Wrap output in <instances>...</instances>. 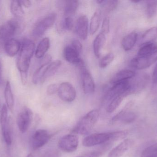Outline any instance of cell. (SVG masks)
I'll list each match as a JSON object with an SVG mask.
<instances>
[{
  "mask_svg": "<svg viewBox=\"0 0 157 157\" xmlns=\"http://www.w3.org/2000/svg\"><path fill=\"white\" fill-rule=\"evenodd\" d=\"M35 44L33 41L25 39L21 43V49L17 61V67L21 76V81L26 84L28 73L32 57L35 53Z\"/></svg>",
  "mask_w": 157,
  "mask_h": 157,
  "instance_id": "6da1fadb",
  "label": "cell"
},
{
  "mask_svg": "<svg viewBox=\"0 0 157 157\" xmlns=\"http://www.w3.org/2000/svg\"><path fill=\"white\" fill-rule=\"evenodd\" d=\"M126 136L127 132L125 131L93 134L85 137L82 141V144L86 147H91L108 141H118L125 138Z\"/></svg>",
  "mask_w": 157,
  "mask_h": 157,
  "instance_id": "7a4b0ae2",
  "label": "cell"
},
{
  "mask_svg": "<svg viewBox=\"0 0 157 157\" xmlns=\"http://www.w3.org/2000/svg\"><path fill=\"white\" fill-rule=\"evenodd\" d=\"M99 117L98 110L94 109L90 111L79 121L73 132L82 135L88 134L98 120Z\"/></svg>",
  "mask_w": 157,
  "mask_h": 157,
  "instance_id": "3957f363",
  "label": "cell"
},
{
  "mask_svg": "<svg viewBox=\"0 0 157 157\" xmlns=\"http://www.w3.org/2000/svg\"><path fill=\"white\" fill-rule=\"evenodd\" d=\"M21 29V25L16 19L8 20L5 24L0 25V51L3 49L6 42Z\"/></svg>",
  "mask_w": 157,
  "mask_h": 157,
  "instance_id": "277c9868",
  "label": "cell"
},
{
  "mask_svg": "<svg viewBox=\"0 0 157 157\" xmlns=\"http://www.w3.org/2000/svg\"><path fill=\"white\" fill-rule=\"evenodd\" d=\"M57 14L51 13L40 19L34 26L32 35L35 38H38L43 36L47 30L52 26L56 21Z\"/></svg>",
  "mask_w": 157,
  "mask_h": 157,
  "instance_id": "5b68a950",
  "label": "cell"
},
{
  "mask_svg": "<svg viewBox=\"0 0 157 157\" xmlns=\"http://www.w3.org/2000/svg\"><path fill=\"white\" fill-rule=\"evenodd\" d=\"M132 94L131 83L129 80H127L113 84L107 92L105 98L106 100L111 101L117 96L122 95L125 97Z\"/></svg>",
  "mask_w": 157,
  "mask_h": 157,
  "instance_id": "8992f818",
  "label": "cell"
},
{
  "mask_svg": "<svg viewBox=\"0 0 157 157\" xmlns=\"http://www.w3.org/2000/svg\"><path fill=\"white\" fill-rule=\"evenodd\" d=\"M32 110L27 107H24L18 114L17 124L19 131L24 134L27 131L33 120Z\"/></svg>",
  "mask_w": 157,
  "mask_h": 157,
  "instance_id": "52a82bcc",
  "label": "cell"
},
{
  "mask_svg": "<svg viewBox=\"0 0 157 157\" xmlns=\"http://www.w3.org/2000/svg\"><path fill=\"white\" fill-rule=\"evenodd\" d=\"M78 136L75 134H68L63 136L59 142L60 149L66 153H72L77 149Z\"/></svg>",
  "mask_w": 157,
  "mask_h": 157,
  "instance_id": "ba28073f",
  "label": "cell"
},
{
  "mask_svg": "<svg viewBox=\"0 0 157 157\" xmlns=\"http://www.w3.org/2000/svg\"><path fill=\"white\" fill-rule=\"evenodd\" d=\"M157 61V52L151 55L137 56L131 61L130 65L135 69L143 70L146 69Z\"/></svg>",
  "mask_w": 157,
  "mask_h": 157,
  "instance_id": "9c48e42d",
  "label": "cell"
},
{
  "mask_svg": "<svg viewBox=\"0 0 157 157\" xmlns=\"http://www.w3.org/2000/svg\"><path fill=\"white\" fill-rule=\"evenodd\" d=\"M58 93L59 98L65 102H72L76 97V90L73 85L69 82L61 83L59 85Z\"/></svg>",
  "mask_w": 157,
  "mask_h": 157,
  "instance_id": "30bf717a",
  "label": "cell"
},
{
  "mask_svg": "<svg viewBox=\"0 0 157 157\" xmlns=\"http://www.w3.org/2000/svg\"><path fill=\"white\" fill-rule=\"evenodd\" d=\"M81 72L82 89L86 94H92L95 90V82L89 71L86 69V66L80 68Z\"/></svg>",
  "mask_w": 157,
  "mask_h": 157,
  "instance_id": "8fae6325",
  "label": "cell"
},
{
  "mask_svg": "<svg viewBox=\"0 0 157 157\" xmlns=\"http://www.w3.org/2000/svg\"><path fill=\"white\" fill-rule=\"evenodd\" d=\"M50 136L47 130L39 129L36 131L31 140V146L33 150L41 148L48 142Z\"/></svg>",
  "mask_w": 157,
  "mask_h": 157,
  "instance_id": "7c38bea8",
  "label": "cell"
},
{
  "mask_svg": "<svg viewBox=\"0 0 157 157\" xmlns=\"http://www.w3.org/2000/svg\"><path fill=\"white\" fill-rule=\"evenodd\" d=\"M80 55L71 44L66 46L63 49V56L65 60L72 64L79 66V68L85 65Z\"/></svg>",
  "mask_w": 157,
  "mask_h": 157,
  "instance_id": "4fadbf2b",
  "label": "cell"
},
{
  "mask_svg": "<svg viewBox=\"0 0 157 157\" xmlns=\"http://www.w3.org/2000/svg\"><path fill=\"white\" fill-rule=\"evenodd\" d=\"M89 31L88 18L85 15H81L77 19L76 23V31L81 40H85L87 37Z\"/></svg>",
  "mask_w": 157,
  "mask_h": 157,
  "instance_id": "5bb4252c",
  "label": "cell"
},
{
  "mask_svg": "<svg viewBox=\"0 0 157 157\" xmlns=\"http://www.w3.org/2000/svg\"><path fill=\"white\" fill-rule=\"evenodd\" d=\"M134 144L132 139H126L113 148L108 155V157H121Z\"/></svg>",
  "mask_w": 157,
  "mask_h": 157,
  "instance_id": "9a60e30c",
  "label": "cell"
},
{
  "mask_svg": "<svg viewBox=\"0 0 157 157\" xmlns=\"http://www.w3.org/2000/svg\"><path fill=\"white\" fill-rule=\"evenodd\" d=\"M21 47V42L18 40L13 38L6 42L3 50L6 55L9 57H13L19 52Z\"/></svg>",
  "mask_w": 157,
  "mask_h": 157,
  "instance_id": "2e32d148",
  "label": "cell"
},
{
  "mask_svg": "<svg viewBox=\"0 0 157 157\" xmlns=\"http://www.w3.org/2000/svg\"><path fill=\"white\" fill-rule=\"evenodd\" d=\"M106 41V35L101 32L99 33L94 39L93 42V51L97 58L100 57L101 50L105 45Z\"/></svg>",
  "mask_w": 157,
  "mask_h": 157,
  "instance_id": "e0dca14e",
  "label": "cell"
},
{
  "mask_svg": "<svg viewBox=\"0 0 157 157\" xmlns=\"http://www.w3.org/2000/svg\"><path fill=\"white\" fill-rule=\"evenodd\" d=\"M135 73L129 70H123L117 73L112 79L111 83L112 84L129 80L135 76Z\"/></svg>",
  "mask_w": 157,
  "mask_h": 157,
  "instance_id": "ac0fdd59",
  "label": "cell"
},
{
  "mask_svg": "<svg viewBox=\"0 0 157 157\" xmlns=\"http://www.w3.org/2000/svg\"><path fill=\"white\" fill-rule=\"evenodd\" d=\"M137 39V33L132 32L129 33L122 40L121 45L123 49L125 51L132 49L134 47Z\"/></svg>",
  "mask_w": 157,
  "mask_h": 157,
  "instance_id": "d6986e66",
  "label": "cell"
},
{
  "mask_svg": "<svg viewBox=\"0 0 157 157\" xmlns=\"http://www.w3.org/2000/svg\"><path fill=\"white\" fill-rule=\"evenodd\" d=\"M4 96L6 105L12 113L13 112L14 107L13 95L10 82L7 81L4 90Z\"/></svg>",
  "mask_w": 157,
  "mask_h": 157,
  "instance_id": "ffe728a7",
  "label": "cell"
},
{
  "mask_svg": "<svg viewBox=\"0 0 157 157\" xmlns=\"http://www.w3.org/2000/svg\"><path fill=\"white\" fill-rule=\"evenodd\" d=\"M50 41L48 37H45L39 43L35 51V56L38 59L42 58L46 55L49 49Z\"/></svg>",
  "mask_w": 157,
  "mask_h": 157,
  "instance_id": "44dd1931",
  "label": "cell"
},
{
  "mask_svg": "<svg viewBox=\"0 0 157 157\" xmlns=\"http://www.w3.org/2000/svg\"><path fill=\"white\" fill-rule=\"evenodd\" d=\"M61 64V61L59 60H56L51 62L46 67L41 82H44L46 79L54 75L60 67Z\"/></svg>",
  "mask_w": 157,
  "mask_h": 157,
  "instance_id": "7402d4cb",
  "label": "cell"
},
{
  "mask_svg": "<svg viewBox=\"0 0 157 157\" xmlns=\"http://www.w3.org/2000/svg\"><path fill=\"white\" fill-rule=\"evenodd\" d=\"M157 52V42H152L142 44L138 52V56L151 55Z\"/></svg>",
  "mask_w": 157,
  "mask_h": 157,
  "instance_id": "603a6c76",
  "label": "cell"
},
{
  "mask_svg": "<svg viewBox=\"0 0 157 157\" xmlns=\"http://www.w3.org/2000/svg\"><path fill=\"white\" fill-rule=\"evenodd\" d=\"M78 1H66L64 7V17H73L78 9Z\"/></svg>",
  "mask_w": 157,
  "mask_h": 157,
  "instance_id": "cb8c5ba5",
  "label": "cell"
},
{
  "mask_svg": "<svg viewBox=\"0 0 157 157\" xmlns=\"http://www.w3.org/2000/svg\"><path fill=\"white\" fill-rule=\"evenodd\" d=\"M101 23V13L99 11L95 12L90 22L89 32L90 35H94L97 32Z\"/></svg>",
  "mask_w": 157,
  "mask_h": 157,
  "instance_id": "d4e9b609",
  "label": "cell"
},
{
  "mask_svg": "<svg viewBox=\"0 0 157 157\" xmlns=\"http://www.w3.org/2000/svg\"><path fill=\"white\" fill-rule=\"evenodd\" d=\"M157 39V27H153L147 29L142 36L143 44L154 42Z\"/></svg>",
  "mask_w": 157,
  "mask_h": 157,
  "instance_id": "484cf974",
  "label": "cell"
},
{
  "mask_svg": "<svg viewBox=\"0 0 157 157\" xmlns=\"http://www.w3.org/2000/svg\"><path fill=\"white\" fill-rule=\"evenodd\" d=\"M19 1H12L10 4V11L16 18H21L24 15V11Z\"/></svg>",
  "mask_w": 157,
  "mask_h": 157,
  "instance_id": "4316f807",
  "label": "cell"
},
{
  "mask_svg": "<svg viewBox=\"0 0 157 157\" xmlns=\"http://www.w3.org/2000/svg\"><path fill=\"white\" fill-rule=\"evenodd\" d=\"M7 107L4 104L0 111V124L2 133L6 130L8 127V118H7Z\"/></svg>",
  "mask_w": 157,
  "mask_h": 157,
  "instance_id": "83f0119b",
  "label": "cell"
},
{
  "mask_svg": "<svg viewBox=\"0 0 157 157\" xmlns=\"http://www.w3.org/2000/svg\"><path fill=\"white\" fill-rule=\"evenodd\" d=\"M49 64H41L40 66L35 71L32 77V82L35 84H37L42 82L46 67Z\"/></svg>",
  "mask_w": 157,
  "mask_h": 157,
  "instance_id": "f1b7e54d",
  "label": "cell"
},
{
  "mask_svg": "<svg viewBox=\"0 0 157 157\" xmlns=\"http://www.w3.org/2000/svg\"><path fill=\"white\" fill-rule=\"evenodd\" d=\"M124 98V96H122V95L117 96L113 98L111 100L109 104L107 107V112L109 113H112V112H113L119 107Z\"/></svg>",
  "mask_w": 157,
  "mask_h": 157,
  "instance_id": "f546056e",
  "label": "cell"
},
{
  "mask_svg": "<svg viewBox=\"0 0 157 157\" xmlns=\"http://www.w3.org/2000/svg\"><path fill=\"white\" fill-rule=\"evenodd\" d=\"M157 11V1H147L146 14L149 19L153 18Z\"/></svg>",
  "mask_w": 157,
  "mask_h": 157,
  "instance_id": "4dcf8cb0",
  "label": "cell"
},
{
  "mask_svg": "<svg viewBox=\"0 0 157 157\" xmlns=\"http://www.w3.org/2000/svg\"><path fill=\"white\" fill-rule=\"evenodd\" d=\"M114 59V55L113 53L110 52L102 57L99 61V66L101 69H104L108 67Z\"/></svg>",
  "mask_w": 157,
  "mask_h": 157,
  "instance_id": "1f68e13d",
  "label": "cell"
},
{
  "mask_svg": "<svg viewBox=\"0 0 157 157\" xmlns=\"http://www.w3.org/2000/svg\"><path fill=\"white\" fill-rule=\"evenodd\" d=\"M74 26L73 17H64L61 22V28L63 30H71Z\"/></svg>",
  "mask_w": 157,
  "mask_h": 157,
  "instance_id": "d6a6232c",
  "label": "cell"
},
{
  "mask_svg": "<svg viewBox=\"0 0 157 157\" xmlns=\"http://www.w3.org/2000/svg\"><path fill=\"white\" fill-rule=\"evenodd\" d=\"M118 3H119V1H115V0H109V1L103 0V2L101 4L102 5L104 10L108 13H109L114 11L117 8Z\"/></svg>",
  "mask_w": 157,
  "mask_h": 157,
  "instance_id": "836d02e7",
  "label": "cell"
},
{
  "mask_svg": "<svg viewBox=\"0 0 157 157\" xmlns=\"http://www.w3.org/2000/svg\"><path fill=\"white\" fill-rule=\"evenodd\" d=\"M136 115L132 112L127 111L122 117L120 121L124 124H129L133 122L136 120Z\"/></svg>",
  "mask_w": 157,
  "mask_h": 157,
  "instance_id": "e575fe53",
  "label": "cell"
},
{
  "mask_svg": "<svg viewBox=\"0 0 157 157\" xmlns=\"http://www.w3.org/2000/svg\"><path fill=\"white\" fill-rule=\"evenodd\" d=\"M132 105V102H129V103H128L121 111L120 112H118L116 115H115V116L111 119L110 121L111 123L113 124L114 123L120 121L122 117L123 116L124 114L126 112L128 111V110L131 108Z\"/></svg>",
  "mask_w": 157,
  "mask_h": 157,
  "instance_id": "d590c367",
  "label": "cell"
},
{
  "mask_svg": "<svg viewBox=\"0 0 157 157\" xmlns=\"http://www.w3.org/2000/svg\"><path fill=\"white\" fill-rule=\"evenodd\" d=\"M157 150V143L152 145L144 149L142 152L141 157H151Z\"/></svg>",
  "mask_w": 157,
  "mask_h": 157,
  "instance_id": "8d00e7d4",
  "label": "cell"
},
{
  "mask_svg": "<svg viewBox=\"0 0 157 157\" xmlns=\"http://www.w3.org/2000/svg\"><path fill=\"white\" fill-rule=\"evenodd\" d=\"M110 30V20L108 17L104 18L101 26V33L106 35Z\"/></svg>",
  "mask_w": 157,
  "mask_h": 157,
  "instance_id": "74e56055",
  "label": "cell"
},
{
  "mask_svg": "<svg viewBox=\"0 0 157 157\" xmlns=\"http://www.w3.org/2000/svg\"><path fill=\"white\" fill-rule=\"evenodd\" d=\"M2 134L3 137L6 144L9 146L11 145L12 143V138L10 130L8 128V126L6 130L4 131L2 133Z\"/></svg>",
  "mask_w": 157,
  "mask_h": 157,
  "instance_id": "f35d334b",
  "label": "cell"
},
{
  "mask_svg": "<svg viewBox=\"0 0 157 157\" xmlns=\"http://www.w3.org/2000/svg\"><path fill=\"white\" fill-rule=\"evenodd\" d=\"M71 45L78 52V53L81 54L82 52V45L79 41L77 39L73 40L71 42Z\"/></svg>",
  "mask_w": 157,
  "mask_h": 157,
  "instance_id": "ab89813d",
  "label": "cell"
},
{
  "mask_svg": "<svg viewBox=\"0 0 157 157\" xmlns=\"http://www.w3.org/2000/svg\"><path fill=\"white\" fill-rule=\"evenodd\" d=\"M59 86L56 84L49 85L47 88V92L48 95H52L58 92Z\"/></svg>",
  "mask_w": 157,
  "mask_h": 157,
  "instance_id": "60d3db41",
  "label": "cell"
},
{
  "mask_svg": "<svg viewBox=\"0 0 157 157\" xmlns=\"http://www.w3.org/2000/svg\"><path fill=\"white\" fill-rule=\"evenodd\" d=\"M19 2H20L21 5L26 8H29L31 6V1H28V0H22V1H19Z\"/></svg>",
  "mask_w": 157,
  "mask_h": 157,
  "instance_id": "b9f144b4",
  "label": "cell"
},
{
  "mask_svg": "<svg viewBox=\"0 0 157 157\" xmlns=\"http://www.w3.org/2000/svg\"><path fill=\"white\" fill-rule=\"evenodd\" d=\"M152 80L153 83L156 84L157 83V64L154 68L153 71V75H152Z\"/></svg>",
  "mask_w": 157,
  "mask_h": 157,
  "instance_id": "7bdbcfd3",
  "label": "cell"
},
{
  "mask_svg": "<svg viewBox=\"0 0 157 157\" xmlns=\"http://www.w3.org/2000/svg\"><path fill=\"white\" fill-rule=\"evenodd\" d=\"M99 153H98V152H93V153L87 154V155H85L78 157H97V156H99Z\"/></svg>",
  "mask_w": 157,
  "mask_h": 157,
  "instance_id": "ee69618b",
  "label": "cell"
},
{
  "mask_svg": "<svg viewBox=\"0 0 157 157\" xmlns=\"http://www.w3.org/2000/svg\"><path fill=\"white\" fill-rule=\"evenodd\" d=\"M103 0H98V1H96L97 3H98L99 4H101L103 2Z\"/></svg>",
  "mask_w": 157,
  "mask_h": 157,
  "instance_id": "f6af8a7d",
  "label": "cell"
},
{
  "mask_svg": "<svg viewBox=\"0 0 157 157\" xmlns=\"http://www.w3.org/2000/svg\"><path fill=\"white\" fill-rule=\"evenodd\" d=\"M131 2L133 3H137L140 2H142V1H140V0H138V1L134 0V1H131Z\"/></svg>",
  "mask_w": 157,
  "mask_h": 157,
  "instance_id": "bcb514c9",
  "label": "cell"
},
{
  "mask_svg": "<svg viewBox=\"0 0 157 157\" xmlns=\"http://www.w3.org/2000/svg\"><path fill=\"white\" fill-rule=\"evenodd\" d=\"M26 157H34V155H33L32 154H29Z\"/></svg>",
  "mask_w": 157,
  "mask_h": 157,
  "instance_id": "7dc6e473",
  "label": "cell"
},
{
  "mask_svg": "<svg viewBox=\"0 0 157 157\" xmlns=\"http://www.w3.org/2000/svg\"><path fill=\"white\" fill-rule=\"evenodd\" d=\"M151 157H157V151L155 153L154 155Z\"/></svg>",
  "mask_w": 157,
  "mask_h": 157,
  "instance_id": "c3c4849f",
  "label": "cell"
},
{
  "mask_svg": "<svg viewBox=\"0 0 157 157\" xmlns=\"http://www.w3.org/2000/svg\"><path fill=\"white\" fill-rule=\"evenodd\" d=\"M0 75H1V65H0Z\"/></svg>",
  "mask_w": 157,
  "mask_h": 157,
  "instance_id": "681fc988",
  "label": "cell"
}]
</instances>
